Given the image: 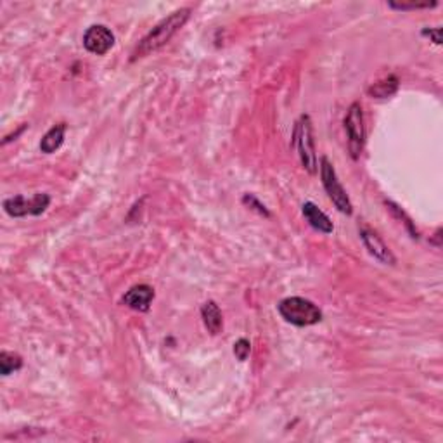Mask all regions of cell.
<instances>
[{"mask_svg":"<svg viewBox=\"0 0 443 443\" xmlns=\"http://www.w3.org/2000/svg\"><path fill=\"white\" fill-rule=\"evenodd\" d=\"M293 146L296 147L301 165L308 173H317L316 139H313L312 120L308 115H301L293 130Z\"/></svg>","mask_w":443,"mask_h":443,"instance_id":"obj_3","label":"cell"},{"mask_svg":"<svg viewBox=\"0 0 443 443\" xmlns=\"http://www.w3.org/2000/svg\"><path fill=\"white\" fill-rule=\"evenodd\" d=\"M51 196L47 192H37L28 199L25 196H13L4 201V212L13 219H21V217H38L49 208Z\"/></svg>","mask_w":443,"mask_h":443,"instance_id":"obj_5","label":"cell"},{"mask_svg":"<svg viewBox=\"0 0 443 443\" xmlns=\"http://www.w3.org/2000/svg\"><path fill=\"white\" fill-rule=\"evenodd\" d=\"M422 37H428L431 38V42L437 43V46H440L442 43V28H424V30L421 31Z\"/></svg>","mask_w":443,"mask_h":443,"instance_id":"obj_19","label":"cell"},{"mask_svg":"<svg viewBox=\"0 0 443 443\" xmlns=\"http://www.w3.org/2000/svg\"><path fill=\"white\" fill-rule=\"evenodd\" d=\"M277 310L288 324L296 325V328H308V325H316L322 320L320 308L313 301L301 296L284 298L277 305Z\"/></svg>","mask_w":443,"mask_h":443,"instance_id":"obj_2","label":"cell"},{"mask_svg":"<svg viewBox=\"0 0 443 443\" xmlns=\"http://www.w3.org/2000/svg\"><path fill=\"white\" fill-rule=\"evenodd\" d=\"M201 317H203L204 328L208 329L209 334H219L224 328V319H222V312L219 305L213 300H208L207 303L201 307Z\"/></svg>","mask_w":443,"mask_h":443,"instance_id":"obj_11","label":"cell"},{"mask_svg":"<svg viewBox=\"0 0 443 443\" xmlns=\"http://www.w3.org/2000/svg\"><path fill=\"white\" fill-rule=\"evenodd\" d=\"M152 300H155V289L149 284H135L125 293L122 303L125 307L137 310V312H147L151 308Z\"/></svg>","mask_w":443,"mask_h":443,"instance_id":"obj_9","label":"cell"},{"mask_svg":"<svg viewBox=\"0 0 443 443\" xmlns=\"http://www.w3.org/2000/svg\"><path fill=\"white\" fill-rule=\"evenodd\" d=\"M249 353H251V343H249L246 338H241V340H237L234 343V355H236L237 360L244 362L249 357Z\"/></svg>","mask_w":443,"mask_h":443,"instance_id":"obj_17","label":"cell"},{"mask_svg":"<svg viewBox=\"0 0 443 443\" xmlns=\"http://www.w3.org/2000/svg\"><path fill=\"white\" fill-rule=\"evenodd\" d=\"M398 85H400V82H398L397 76L388 75V76H386V78L380 80V82L372 83V85L368 88V94L370 95V98H374V99L392 98L395 92L398 90Z\"/></svg>","mask_w":443,"mask_h":443,"instance_id":"obj_13","label":"cell"},{"mask_svg":"<svg viewBox=\"0 0 443 443\" xmlns=\"http://www.w3.org/2000/svg\"><path fill=\"white\" fill-rule=\"evenodd\" d=\"M301 213H303L305 220L308 222L310 227L316 229L317 232H322V234H331V232L334 231V225H333L331 219H329V217L325 215V213L322 212L316 203H312V201H307V203L301 207Z\"/></svg>","mask_w":443,"mask_h":443,"instance_id":"obj_10","label":"cell"},{"mask_svg":"<svg viewBox=\"0 0 443 443\" xmlns=\"http://www.w3.org/2000/svg\"><path fill=\"white\" fill-rule=\"evenodd\" d=\"M345 130L348 135V149L353 160L360 158L365 144V125H364V113L358 103H353L350 106L345 118Z\"/></svg>","mask_w":443,"mask_h":443,"instance_id":"obj_6","label":"cell"},{"mask_svg":"<svg viewBox=\"0 0 443 443\" xmlns=\"http://www.w3.org/2000/svg\"><path fill=\"white\" fill-rule=\"evenodd\" d=\"M388 6L392 9L397 11H417V9H431V7H437L438 2H421V4H405V2H388Z\"/></svg>","mask_w":443,"mask_h":443,"instance_id":"obj_16","label":"cell"},{"mask_svg":"<svg viewBox=\"0 0 443 443\" xmlns=\"http://www.w3.org/2000/svg\"><path fill=\"white\" fill-rule=\"evenodd\" d=\"M320 180L325 192H328L329 199L333 201V204L338 208V212H341L343 215H352L353 213L352 201H350L348 194H346L343 185H341L340 180H338L336 170H334L333 163L329 161L328 156H322L320 160Z\"/></svg>","mask_w":443,"mask_h":443,"instance_id":"obj_4","label":"cell"},{"mask_svg":"<svg viewBox=\"0 0 443 443\" xmlns=\"http://www.w3.org/2000/svg\"><path fill=\"white\" fill-rule=\"evenodd\" d=\"M360 239L364 243L365 249L369 251L370 256H374L377 261L385 265H395L397 264V259L392 253V249L388 248V244L381 239V236L377 234L376 231L369 227H362L360 229Z\"/></svg>","mask_w":443,"mask_h":443,"instance_id":"obj_8","label":"cell"},{"mask_svg":"<svg viewBox=\"0 0 443 443\" xmlns=\"http://www.w3.org/2000/svg\"><path fill=\"white\" fill-rule=\"evenodd\" d=\"M115 33L106 25H92L83 33V47L95 56L108 54L115 46Z\"/></svg>","mask_w":443,"mask_h":443,"instance_id":"obj_7","label":"cell"},{"mask_svg":"<svg viewBox=\"0 0 443 443\" xmlns=\"http://www.w3.org/2000/svg\"><path fill=\"white\" fill-rule=\"evenodd\" d=\"M23 368V358L21 355L14 352H7V350H2L0 352V374L2 376H9L13 374L14 370H19Z\"/></svg>","mask_w":443,"mask_h":443,"instance_id":"obj_14","label":"cell"},{"mask_svg":"<svg viewBox=\"0 0 443 443\" xmlns=\"http://www.w3.org/2000/svg\"><path fill=\"white\" fill-rule=\"evenodd\" d=\"M189 18H191V9H189V7H182V9H177L175 13H172L165 19H161L158 25L152 28L146 37L140 40L139 46L135 47L134 52H132L130 61L134 63L137 59L147 58L149 54H152V52L160 51L161 47L167 46V43L182 30L185 23L189 21Z\"/></svg>","mask_w":443,"mask_h":443,"instance_id":"obj_1","label":"cell"},{"mask_svg":"<svg viewBox=\"0 0 443 443\" xmlns=\"http://www.w3.org/2000/svg\"><path fill=\"white\" fill-rule=\"evenodd\" d=\"M385 204H386V208L390 209V212L393 213L395 217H397V219H400V220H404V224H405V227H407V231L410 232V237H412V239H417L419 237V232L416 231V227H414V224H412V220L409 219V217L405 215V212L404 209H402L400 207H397V204L395 203H392V201H385Z\"/></svg>","mask_w":443,"mask_h":443,"instance_id":"obj_15","label":"cell"},{"mask_svg":"<svg viewBox=\"0 0 443 443\" xmlns=\"http://www.w3.org/2000/svg\"><path fill=\"white\" fill-rule=\"evenodd\" d=\"M64 135H66V125L64 123L54 125V127L42 137V140H40V151H42L43 155H52V152H56L63 146Z\"/></svg>","mask_w":443,"mask_h":443,"instance_id":"obj_12","label":"cell"},{"mask_svg":"<svg viewBox=\"0 0 443 443\" xmlns=\"http://www.w3.org/2000/svg\"><path fill=\"white\" fill-rule=\"evenodd\" d=\"M243 203L246 204V207L251 208V209H255V212H259L260 215L271 217V212H269L267 207H265L264 203H260L259 197H256V196H253V194H244V196H243Z\"/></svg>","mask_w":443,"mask_h":443,"instance_id":"obj_18","label":"cell"}]
</instances>
